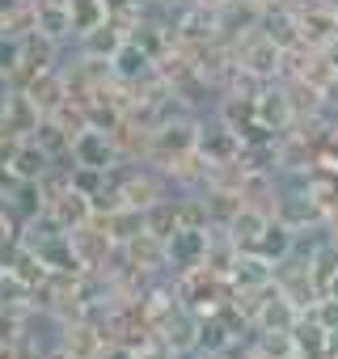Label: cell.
<instances>
[{
    "instance_id": "1",
    "label": "cell",
    "mask_w": 338,
    "mask_h": 359,
    "mask_svg": "<svg viewBox=\"0 0 338 359\" xmlns=\"http://www.w3.org/2000/svg\"><path fill=\"white\" fill-rule=\"evenodd\" d=\"M288 64V51L283 47H275L262 30H250L245 39H237V68L241 72H250L254 81H275L279 76V68Z\"/></svg>"
},
{
    "instance_id": "2",
    "label": "cell",
    "mask_w": 338,
    "mask_h": 359,
    "mask_svg": "<svg viewBox=\"0 0 338 359\" xmlns=\"http://www.w3.org/2000/svg\"><path fill=\"white\" fill-rule=\"evenodd\" d=\"M271 216H275V220H283V224H288V229H296V233H304L309 224L330 220V212L321 208V199H317L313 191H283V195H275Z\"/></svg>"
},
{
    "instance_id": "3",
    "label": "cell",
    "mask_w": 338,
    "mask_h": 359,
    "mask_svg": "<svg viewBox=\"0 0 338 359\" xmlns=\"http://www.w3.org/2000/svg\"><path fill=\"white\" fill-rule=\"evenodd\" d=\"M208 237H212V229H178L174 237L165 241V254H169V266H174L178 275L182 271H195V266H203V258H208Z\"/></svg>"
},
{
    "instance_id": "4",
    "label": "cell",
    "mask_w": 338,
    "mask_h": 359,
    "mask_svg": "<svg viewBox=\"0 0 338 359\" xmlns=\"http://www.w3.org/2000/svg\"><path fill=\"white\" fill-rule=\"evenodd\" d=\"M72 156L76 165H93V169H114L119 165V144L110 131H97V127H85L76 140H72Z\"/></svg>"
},
{
    "instance_id": "5",
    "label": "cell",
    "mask_w": 338,
    "mask_h": 359,
    "mask_svg": "<svg viewBox=\"0 0 338 359\" xmlns=\"http://www.w3.org/2000/svg\"><path fill=\"white\" fill-rule=\"evenodd\" d=\"M237 156H241V135H237L229 123H216L212 131L199 127V161H208V165H229V161H237Z\"/></svg>"
},
{
    "instance_id": "6",
    "label": "cell",
    "mask_w": 338,
    "mask_h": 359,
    "mask_svg": "<svg viewBox=\"0 0 338 359\" xmlns=\"http://www.w3.org/2000/svg\"><path fill=\"white\" fill-rule=\"evenodd\" d=\"M258 30L275 43V47H283V51H300L304 47V30H300V13H292V9H262V22H258Z\"/></svg>"
},
{
    "instance_id": "7",
    "label": "cell",
    "mask_w": 338,
    "mask_h": 359,
    "mask_svg": "<svg viewBox=\"0 0 338 359\" xmlns=\"http://www.w3.org/2000/svg\"><path fill=\"white\" fill-rule=\"evenodd\" d=\"M258 123H266L275 135H283L292 123H296V102L288 89H258Z\"/></svg>"
},
{
    "instance_id": "8",
    "label": "cell",
    "mask_w": 338,
    "mask_h": 359,
    "mask_svg": "<svg viewBox=\"0 0 338 359\" xmlns=\"http://www.w3.org/2000/svg\"><path fill=\"white\" fill-rule=\"evenodd\" d=\"M127 43V26L119 22V18H110V22H102L97 30H89V34H81V55L85 60H114V51Z\"/></svg>"
},
{
    "instance_id": "9",
    "label": "cell",
    "mask_w": 338,
    "mask_h": 359,
    "mask_svg": "<svg viewBox=\"0 0 338 359\" xmlns=\"http://www.w3.org/2000/svg\"><path fill=\"white\" fill-rule=\"evenodd\" d=\"M152 68H156V60H152L140 43H131V39H127V43L114 51V60H110V72H114L119 85H135V81H144Z\"/></svg>"
},
{
    "instance_id": "10",
    "label": "cell",
    "mask_w": 338,
    "mask_h": 359,
    "mask_svg": "<svg viewBox=\"0 0 338 359\" xmlns=\"http://www.w3.org/2000/svg\"><path fill=\"white\" fill-rule=\"evenodd\" d=\"M229 279H233L237 292H262V287L275 283V262H266L262 254H241V258L233 262Z\"/></svg>"
},
{
    "instance_id": "11",
    "label": "cell",
    "mask_w": 338,
    "mask_h": 359,
    "mask_svg": "<svg viewBox=\"0 0 338 359\" xmlns=\"http://www.w3.org/2000/svg\"><path fill=\"white\" fill-rule=\"evenodd\" d=\"M26 93H30V102L43 110V118L47 114H55L64 102H68V81H64V72H55V68H47V72H39L30 85H26Z\"/></svg>"
},
{
    "instance_id": "12",
    "label": "cell",
    "mask_w": 338,
    "mask_h": 359,
    "mask_svg": "<svg viewBox=\"0 0 338 359\" xmlns=\"http://www.w3.org/2000/svg\"><path fill=\"white\" fill-rule=\"evenodd\" d=\"M266 224H271V212H262V208L245 203V208L224 224V229H229V237L237 241V250H241V254H250V250L258 245V237L266 233Z\"/></svg>"
},
{
    "instance_id": "13",
    "label": "cell",
    "mask_w": 338,
    "mask_h": 359,
    "mask_svg": "<svg viewBox=\"0 0 338 359\" xmlns=\"http://www.w3.org/2000/svg\"><path fill=\"white\" fill-rule=\"evenodd\" d=\"M51 165H55V156H51L43 144H34V140H22L18 156L9 161V173L18 177V182H39V177H43Z\"/></svg>"
},
{
    "instance_id": "14",
    "label": "cell",
    "mask_w": 338,
    "mask_h": 359,
    "mask_svg": "<svg viewBox=\"0 0 338 359\" xmlns=\"http://www.w3.org/2000/svg\"><path fill=\"white\" fill-rule=\"evenodd\" d=\"M47 212H51L68 233L93 220V203H89V195H81V191H64L60 199H51V203H47Z\"/></svg>"
},
{
    "instance_id": "15",
    "label": "cell",
    "mask_w": 338,
    "mask_h": 359,
    "mask_svg": "<svg viewBox=\"0 0 338 359\" xmlns=\"http://www.w3.org/2000/svg\"><path fill=\"white\" fill-rule=\"evenodd\" d=\"M292 245H296V229H288L283 220H275V216H271L266 233L258 237V245H254L250 254H262L266 262H283V258H292Z\"/></svg>"
},
{
    "instance_id": "16",
    "label": "cell",
    "mask_w": 338,
    "mask_h": 359,
    "mask_svg": "<svg viewBox=\"0 0 338 359\" xmlns=\"http://www.w3.org/2000/svg\"><path fill=\"white\" fill-rule=\"evenodd\" d=\"M156 199H165V187L156 173H127L123 177V203L131 208H152Z\"/></svg>"
},
{
    "instance_id": "17",
    "label": "cell",
    "mask_w": 338,
    "mask_h": 359,
    "mask_svg": "<svg viewBox=\"0 0 338 359\" xmlns=\"http://www.w3.org/2000/svg\"><path fill=\"white\" fill-rule=\"evenodd\" d=\"M68 13H72V34L81 39V34H89V30H97L102 22H110V0H68Z\"/></svg>"
},
{
    "instance_id": "18",
    "label": "cell",
    "mask_w": 338,
    "mask_h": 359,
    "mask_svg": "<svg viewBox=\"0 0 338 359\" xmlns=\"http://www.w3.org/2000/svg\"><path fill=\"white\" fill-rule=\"evenodd\" d=\"M144 224H148V233H156V237H174L178 229H182V216H178V199H156L152 208H144Z\"/></svg>"
},
{
    "instance_id": "19",
    "label": "cell",
    "mask_w": 338,
    "mask_h": 359,
    "mask_svg": "<svg viewBox=\"0 0 338 359\" xmlns=\"http://www.w3.org/2000/svg\"><path fill=\"white\" fill-rule=\"evenodd\" d=\"M22 68V34H9V30H0V72L13 76Z\"/></svg>"
},
{
    "instance_id": "20",
    "label": "cell",
    "mask_w": 338,
    "mask_h": 359,
    "mask_svg": "<svg viewBox=\"0 0 338 359\" xmlns=\"http://www.w3.org/2000/svg\"><path fill=\"white\" fill-rule=\"evenodd\" d=\"M313 317H317L325 330H338V292H321L317 304H313Z\"/></svg>"
},
{
    "instance_id": "21",
    "label": "cell",
    "mask_w": 338,
    "mask_h": 359,
    "mask_svg": "<svg viewBox=\"0 0 338 359\" xmlns=\"http://www.w3.org/2000/svg\"><path fill=\"white\" fill-rule=\"evenodd\" d=\"M317 51L325 55V64H330V68H334V76H338V34H334V39H330L325 47H317Z\"/></svg>"
}]
</instances>
